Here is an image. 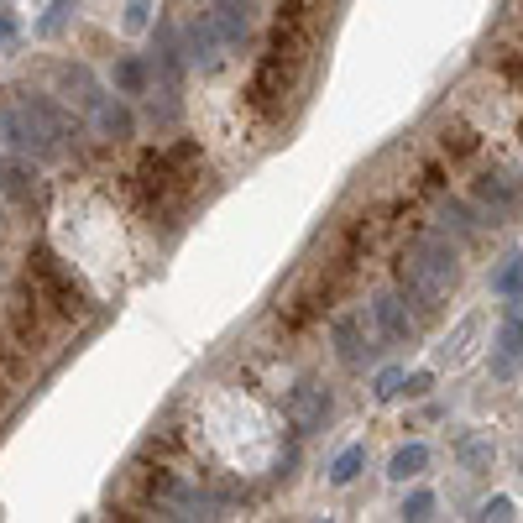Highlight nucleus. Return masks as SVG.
I'll use <instances>...</instances> for the list:
<instances>
[{
	"label": "nucleus",
	"mask_w": 523,
	"mask_h": 523,
	"mask_svg": "<svg viewBox=\"0 0 523 523\" xmlns=\"http://www.w3.org/2000/svg\"><path fill=\"white\" fill-rule=\"evenodd\" d=\"M492 288H497V293H518V288H523V257H508V267L492 278Z\"/></svg>",
	"instance_id": "nucleus-20"
},
{
	"label": "nucleus",
	"mask_w": 523,
	"mask_h": 523,
	"mask_svg": "<svg viewBox=\"0 0 523 523\" xmlns=\"http://www.w3.org/2000/svg\"><path fill=\"white\" fill-rule=\"evenodd\" d=\"M476 523H513V497H492L476 508Z\"/></svg>",
	"instance_id": "nucleus-19"
},
{
	"label": "nucleus",
	"mask_w": 523,
	"mask_h": 523,
	"mask_svg": "<svg viewBox=\"0 0 523 523\" xmlns=\"http://www.w3.org/2000/svg\"><path fill=\"white\" fill-rule=\"evenodd\" d=\"M184 58L194 63V68H204V74H210V68H220L225 63V42H220V32H215V21L210 16H194L189 27H184Z\"/></svg>",
	"instance_id": "nucleus-6"
},
{
	"label": "nucleus",
	"mask_w": 523,
	"mask_h": 523,
	"mask_svg": "<svg viewBox=\"0 0 523 523\" xmlns=\"http://www.w3.org/2000/svg\"><path fill=\"white\" fill-rule=\"evenodd\" d=\"M429 518H435V492L403 497V523H429Z\"/></svg>",
	"instance_id": "nucleus-17"
},
{
	"label": "nucleus",
	"mask_w": 523,
	"mask_h": 523,
	"mask_svg": "<svg viewBox=\"0 0 523 523\" xmlns=\"http://www.w3.org/2000/svg\"><path fill=\"white\" fill-rule=\"evenodd\" d=\"M0 194H6V199H16V204H27V199L37 194V178H32V168H27V163H0Z\"/></svg>",
	"instance_id": "nucleus-10"
},
{
	"label": "nucleus",
	"mask_w": 523,
	"mask_h": 523,
	"mask_svg": "<svg viewBox=\"0 0 523 523\" xmlns=\"http://www.w3.org/2000/svg\"><path fill=\"white\" fill-rule=\"evenodd\" d=\"M372 330H367V314H340L335 320V356L346 361V367H361V361L372 356Z\"/></svg>",
	"instance_id": "nucleus-7"
},
{
	"label": "nucleus",
	"mask_w": 523,
	"mask_h": 523,
	"mask_svg": "<svg viewBox=\"0 0 523 523\" xmlns=\"http://www.w3.org/2000/svg\"><path fill=\"white\" fill-rule=\"evenodd\" d=\"M476 204H482L492 220H503L513 204H518V184H513L508 173H487L482 184H476Z\"/></svg>",
	"instance_id": "nucleus-9"
},
{
	"label": "nucleus",
	"mask_w": 523,
	"mask_h": 523,
	"mask_svg": "<svg viewBox=\"0 0 523 523\" xmlns=\"http://www.w3.org/2000/svg\"><path fill=\"white\" fill-rule=\"evenodd\" d=\"M476 330H482V320H476V314H471V320H461V330H456V335H450V340H445V361H461V356L471 351V346H466V340H471Z\"/></svg>",
	"instance_id": "nucleus-18"
},
{
	"label": "nucleus",
	"mask_w": 523,
	"mask_h": 523,
	"mask_svg": "<svg viewBox=\"0 0 523 523\" xmlns=\"http://www.w3.org/2000/svg\"><path fill=\"white\" fill-rule=\"evenodd\" d=\"M445 225H456V231H461L466 241H471L476 231H482V220H476V215L466 210V204H461V199H450V204H445Z\"/></svg>",
	"instance_id": "nucleus-16"
},
{
	"label": "nucleus",
	"mask_w": 523,
	"mask_h": 523,
	"mask_svg": "<svg viewBox=\"0 0 523 523\" xmlns=\"http://www.w3.org/2000/svg\"><path fill=\"white\" fill-rule=\"evenodd\" d=\"M456 456H461L466 471H487L497 450H492V440H482V435H461V440H456Z\"/></svg>",
	"instance_id": "nucleus-12"
},
{
	"label": "nucleus",
	"mask_w": 523,
	"mask_h": 523,
	"mask_svg": "<svg viewBox=\"0 0 523 523\" xmlns=\"http://www.w3.org/2000/svg\"><path fill=\"white\" fill-rule=\"evenodd\" d=\"M63 84L79 89V95H68V100L84 105V116L95 121V131H105V136H131V110L110 95V89H100V79L89 74V68H63Z\"/></svg>",
	"instance_id": "nucleus-2"
},
{
	"label": "nucleus",
	"mask_w": 523,
	"mask_h": 523,
	"mask_svg": "<svg viewBox=\"0 0 523 523\" xmlns=\"http://www.w3.org/2000/svg\"><path fill=\"white\" fill-rule=\"evenodd\" d=\"M330 408H335V398H330V388H320V382H299V388L288 393V419H293V429H325V419H330Z\"/></svg>",
	"instance_id": "nucleus-5"
},
{
	"label": "nucleus",
	"mask_w": 523,
	"mask_h": 523,
	"mask_svg": "<svg viewBox=\"0 0 523 523\" xmlns=\"http://www.w3.org/2000/svg\"><path fill=\"white\" fill-rule=\"evenodd\" d=\"M220 11H236V16H252V0H210Z\"/></svg>",
	"instance_id": "nucleus-23"
},
{
	"label": "nucleus",
	"mask_w": 523,
	"mask_h": 523,
	"mask_svg": "<svg viewBox=\"0 0 523 523\" xmlns=\"http://www.w3.org/2000/svg\"><path fill=\"white\" fill-rule=\"evenodd\" d=\"M408 393H414V398L429 393V372H414V377H408Z\"/></svg>",
	"instance_id": "nucleus-24"
},
{
	"label": "nucleus",
	"mask_w": 523,
	"mask_h": 523,
	"mask_svg": "<svg viewBox=\"0 0 523 523\" xmlns=\"http://www.w3.org/2000/svg\"><path fill=\"white\" fill-rule=\"evenodd\" d=\"M116 89H121V95H142V89H147V63L142 58H126L116 68Z\"/></svg>",
	"instance_id": "nucleus-13"
},
{
	"label": "nucleus",
	"mask_w": 523,
	"mask_h": 523,
	"mask_svg": "<svg viewBox=\"0 0 523 523\" xmlns=\"http://www.w3.org/2000/svg\"><path fill=\"white\" fill-rule=\"evenodd\" d=\"M518 361H523V309H513V314H508V325H503V335H497L492 377H513V372H518Z\"/></svg>",
	"instance_id": "nucleus-8"
},
{
	"label": "nucleus",
	"mask_w": 523,
	"mask_h": 523,
	"mask_svg": "<svg viewBox=\"0 0 523 523\" xmlns=\"http://www.w3.org/2000/svg\"><path fill=\"white\" fill-rule=\"evenodd\" d=\"M16 37V16H0V42H11Z\"/></svg>",
	"instance_id": "nucleus-25"
},
{
	"label": "nucleus",
	"mask_w": 523,
	"mask_h": 523,
	"mask_svg": "<svg viewBox=\"0 0 523 523\" xmlns=\"http://www.w3.org/2000/svg\"><path fill=\"white\" fill-rule=\"evenodd\" d=\"M147 21H152V0H126V27L131 32H147Z\"/></svg>",
	"instance_id": "nucleus-21"
},
{
	"label": "nucleus",
	"mask_w": 523,
	"mask_h": 523,
	"mask_svg": "<svg viewBox=\"0 0 523 523\" xmlns=\"http://www.w3.org/2000/svg\"><path fill=\"white\" fill-rule=\"evenodd\" d=\"M74 11H79L74 0H53V6H48V16H42V27H37V32H42V37H58V32L68 27V16H74Z\"/></svg>",
	"instance_id": "nucleus-15"
},
{
	"label": "nucleus",
	"mask_w": 523,
	"mask_h": 523,
	"mask_svg": "<svg viewBox=\"0 0 523 523\" xmlns=\"http://www.w3.org/2000/svg\"><path fill=\"white\" fill-rule=\"evenodd\" d=\"M6 142L21 147L27 157H58V152H63V136L37 116L32 100H21V105L6 110Z\"/></svg>",
	"instance_id": "nucleus-3"
},
{
	"label": "nucleus",
	"mask_w": 523,
	"mask_h": 523,
	"mask_svg": "<svg viewBox=\"0 0 523 523\" xmlns=\"http://www.w3.org/2000/svg\"><path fill=\"white\" fill-rule=\"evenodd\" d=\"M456 283H461V252H456V241L440 236V231H424V236L408 241L403 267H398V293L419 314H435L450 299V288H456Z\"/></svg>",
	"instance_id": "nucleus-1"
},
{
	"label": "nucleus",
	"mask_w": 523,
	"mask_h": 523,
	"mask_svg": "<svg viewBox=\"0 0 523 523\" xmlns=\"http://www.w3.org/2000/svg\"><path fill=\"white\" fill-rule=\"evenodd\" d=\"M424 466H429V450H424V445H403L398 456L388 461V476H393V482H414Z\"/></svg>",
	"instance_id": "nucleus-11"
},
{
	"label": "nucleus",
	"mask_w": 523,
	"mask_h": 523,
	"mask_svg": "<svg viewBox=\"0 0 523 523\" xmlns=\"http://www.w3.org/2000/svg\"><path fill=\"white\" fill-rule=\"evenodd\" d=\"M372 325H377V335L388 340V346H414L419 314H408V299H403L398 288H382L377 299H372Z\"/></svg>",
	"instance_id": "nucleus-4"
},
{
	"label": "nucleus",
	"mask_w": 523,
	"mask_h": 523,
	"mask_svg": "<svg viewBox=\"0 0 523 523\" xmlns=\"http://www.w3.org/2000/svg\"><path fill=\"white\" fill-rule=\"evenodd\" d=\"M398 382H403V377L388 367V372H377V388H372V393H377V398H393V393H398Z\"/></svg>",
	"instance_id": "nucleus-22"
},
{
	"label": "nucleus",
	"mask_w": 523,
	"mask_h": 523,
	"mask_svg": "<svg viewBox=\"0 0 523 523\" xmlns=\"http://www.w3.org/2000/svg\"><path fill=\"white\" fill-rule=\"evenodd\" d=\"M361 461H367V450H361V445H351V450H340V461L330 466V482H335V487H346V482H356V471H361Z\"/></svg>",
	"instance_id": "nucleus-14"
}]
</instances>
